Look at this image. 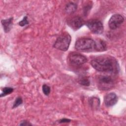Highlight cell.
Returning <instances> with one entry per match:
<instances>
[{
  "instance_id": "18",
  "label": "cell",
  "mask_w": 126,
  "mask_h": 126,
  "mask_svg": "<svg viewBox=\"0 0 126 126\" xmlns=\"http://www.w3.org/2000/svg\"><path fill=\"white\" fill-rule=\"evenodd\" d=\"M28 24H29V21H28V17L27 16H25L24 17V18L23 19V20L22 21H21L20 22H19L18 23L19 25H20L21 27L25 26V25H28Z\"/></svg>"
},
{
  "instance_id": "17",
  "label": "cell",
  "mask_w": 126,
  "mask_h": 126,
  "mask_svg": "<svg viewBox=\"0 0 126 126\" xmlns=\"http://www.w3.org/2000/svg\"><path fill=\"white\" fill-rule=\"evenodd\" d=\"M50 87L49 86L46 84H44L42 86V91L45 95H48L50 93Z\"/></svg>"
},
{
  "instance_id": "12",
  "label": "cell",
  "mask_w": 126,
  "mask_h": 126,
  "mask_svg": "<svg viewBox=\"0 0 126 126\" xmlns=\"http://www.w3.org/2000/svg\"><path fill=\"white\" fill-rule=\"evenodd\" d=\"M77 9V5L72 2L67 3L65 7V11L67 14L73 13Z\"/></svg>"
},
{
  "instance_id": "8",
  "label": "cell",
  "mask_w": 126,
  "mask_h": 126,
  "mask_svg": "<svg viewBox=\"0 0 126 126\" xmlns=\"http://www.w3.org/2000/svg\"><path fill=\"white\" fill-rule=\"evenodd\" d=\"M67 23L71 29L74 31H76L84 25V22L80 17L75 16L68 20Z\"/></svg>"
},
{
  "instance_id": "16",
  "label": "cell",
  "mask_w": 126,
  "mask_h": 126,
  "mask_svg": "<svg viewBox=\"0 0 126 126\" xmlns=\"http://www.w3.org/2000/svg\"><path fill=\"white\" fill-rule=\"evenodd\" d=\"M22 103H23V100H22V97L20 96H19L16 98V99L13 103L12 108H16L18 106H19V105H20Z\"/></svg>"
},
{
  "instance_id": "14",
  "label": "cell",
  "mask_w": 126,
  "mask_h": 126,
  "mask_svg": "<svg viewBox=\"0 0 126 126\" xmlns=\"http://www.w3.org/2000/svg\"><path fill=\"white\" fill-rule=\"evenodd\" d=\"M13 91V89L11 87H4L2 90V93L0 94V97L6 96L12 93Z\"/></svg>"
},
{
  "instance_id": "3",
  "label": "cell",
  "mask_w": 126,
  "mask_h": 126,
  "mask_svg": "<svg viewBox=\"0 0 126 126\" xmlns=\"http://www.w3.org/2000/svg\"><path fill=\"white\" fill-rule=\"evenodd\" d=\"M71 39V36L68 33H63L56 39L54 47L61 51H66L69 48Z\"/></svg>"
},
{
  "instance_id": "5",
  "label": "cell",
  "mask_w": 126,
  "mask_h": 126,
  "mask_svg": "<svg viewBox=\"0 0 126 126\" xmlns=\"http://www.w3.org/2000/svg\"><path fill=\"white\" fill-rule=\"evenodd\" d=\"M88 29L94 33L101 34L103 32V25L102 23L97 19H92L86 23Z\"/></svg>"
},
{
  "instance_id": "2",
  "label": "cell",
  "mask_w": 126,
  "mask_h": 126,
  "mask_svg": "<svg viewBox=\"0 0 126 126\" xmlns=\"http://www.w3.org/2000/svg\"><path fill=\"white\" fill-rule=\"evenodd\" d=\"M75 49L79 51L92 52L95 51V42L89 38H82L78 39L75 44Z\"/></svg>"
},
{
  "instance_id": "7",
  "label": "cell",
  "mask_w": 126,
  "mask_h": 126,
  "mask_svg": "<svg viewBox=\"0 0 126 126\" xmlns=\"http://www.w3.org/2000/svg\"><path fill=\"white\" fill-rule=\"evenodd\" d=\"M124 18L120 14L113 15L108 21V26L111 30H116L124 22Z\"/></svg>"
},
{
  "instance_id": "4",
  "label": "cell",
  "mask_w": 126,
  "mask_h": 126,
  "mask_svg": "<svg viewBox=\"0 0 126 126\" xmlns=\"http://www.w3.org/2000/svg\"><path fill=\"white\" fill-rule=\"evenodd\" d=\"M98 88L101 90H108L112 88L114 84L113 79L108 75H99L97 78Z\"/></svg>"
},
{
  "instance_id": "11",
  "label": "cell",
  "mask_w": 126,
  "mask_h": 126,
  "mask_svg": "<svg viewBox=\"0 0 126 126\" xmlns=\"http://www.w3.org/2000/svg\"><path fill=\"white\" fill-rule=\"evenodd\" d=\"M94 41L95 42V51L102 52L107 50L106 43L103 40L97 39Z\"/></svg>"
},
{
  "instance_id": "9",
  "label": "cell",
  "mask_w": 126,
  "mask_h": 126,
  "mask_svg": "<svg viewBox=\"0 0 126 126\" xmlns=\"http://www.w3.org/2000/svg\"><path fill=\"white\" fill-rule=\"evenodd\" d=\"M118 101V97L114 93H110L106 94L104 97V102L107 107H111L115 104Z\"/></svg>"
},
{
  "instance_id": "13",
  "label": "cell",
  "mask_w": 126,
  "mask_h": 126,
  "mask_svg": "<svg viewBox=\"0 0 126 126\" xmlns=\"http://www.w3.org/2000/svg\"><path fill=\"white\" fill-rule=\"evenodd\" d=\"M90 103L92 107H97L99 105L100 101L99 98L95 97H93L90 99Z\"/></svg>"
},
{
  "instance_id": "15",
  "label": "cell",
  "mask_w": 126,
  "mask_h": 126,
  "mask_svg": "<svg viewBox=\"0 0 126 126\" xmlns=\"http://www.w3.org/2000/svg\"><path fill=\"white\" fill-rule=\"evenodd\" d=\"M79 83L82 86H89L90 84V82L89 80L85 77H83L80 79L79 81Z\"/></svg>"
},
{
  "instance_id": "10",
  "label": "cell",
  "mask_w": 126,
  "mask_h": 126,
  "mask_svg": "<svg viewBox=\"0 0 126 126\" xmlns=\"http://www.w3.org/2000/svg\"><path fill=\"white\" fill-rule=\"evenodd\" d=\"M5 32H8L12 28L13 25V18L10 17L7 19H3L1 21Z\"/></svg>"
},
{
  "instance_id": "19",
  "label": "cell",
  "mask_w": 126,
  "mask_h": 126,
  "mask_svg": "<svg viewBox=\"0 0 126 126\" xmlns=\"http://www.w3.org/2000/svg\"><path fill=\"white\" fill-rule=\"evenodd\" d=\"M19 125L24 126H32V124H31L29 121L27 120H23L21 122V123L19 124Z\"/></svg>"
},
{
  "instance_id": "20",
  "label": "cell",
  "mask_w": 126,
  "mask_h": 126,
  "mask_svg": "<svg viewBox=\"0 0 126 126\" xmlns=\"http://www.w3.org/2000/svg\"><path fill=\"white\" fill-rule=\"evenodd\" d=\"M70 121H71V120L70 119H66V118H62L58 121L59 123H60V124L67 123H69Z\"/></svg>"
},
{
  "instance_id": "1",
  "label": "cell",
  "mask_w": 126,
  "mask_h": 126,
  "mask_svg": "<svg viewBox=\"0 0 126 126\" xmlns=\"http://www.w3.org/2000/svg\"><path fill=\"white\" fill-rule=\"evenodd\" d=\"M91 64L95 70L104 72L117 74L119 73L120 67L117 61L110 56H100L93 59Z\"/></svg>"
},
{
  "instance_id": "6",
  "label": "cell",
  "mask_w": 126,
  "mask_h": 126,
  "mask_svg": "<svg viewBox=\"0 0 126 126\" xmlns=\"http://www.w3.org/2000/svg\"><path fill=\"white\" fill-rule=\"evenodd\" d=\"M87 60L85 56L77 53H72L69 56V62L74 66H81L86 63Z\"/></svg>"
}]
</instances>
